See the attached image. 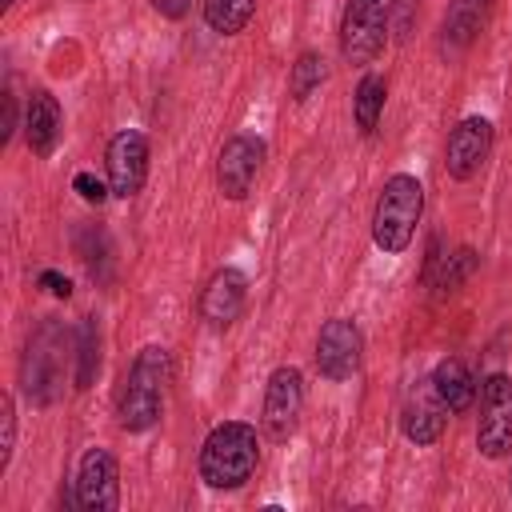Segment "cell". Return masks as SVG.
<instances>
[{"label":"cell","mask_w":512,"mask_h":512,"mask_svg":"<svg viewBox=\"0 0 512 512\" xmlns=\"http://www.w3.org/2000/svg\"><path fill=\"white\" fill-rule=\"evenodd\" d=\"M256 460H260L256 428L244 420H224L200 444V480L208 488H220V492L240 488L252 480Z\"/></svg>","instance_id":"1"},{"label":"cell","mask_w":512,"mask_h":512,"mask_svg":"<svg viewBox=\"0 0 512 512\" xmlns=\"http://www.w3.org/2000/svg\"><path fill=\"white\" fill-rule=\"evenodd\" d=\"M172 384V356L160 344L140 348V356L128 368L124 392H120V428L124 432H148L160 412H164V396Z\"/></svg>","instance_id":"2"},{"label":"cell","mask_w":512,"mask_h":512,"mask_svg":"<svg viewBox=\"0 0 512 512\" xmlns=\"http://www.w3.org/2000/svg\"><path fill=\"white\" fill-rule=\"evenodd\" d=\"M420 212H424L420 180L408 176V172L388 176L380 196H376V212H372V240H376V248L388 252V256L404 252L412 244V236H416Z\"/></svg>","instance_id":"3"},{"label":"cell","mask_w":512,"mask_h":512,"mask_svg":"<svg viewBox=\"0 0 512 512\" xmlns=\"http://www.w3.org/2000/svg\"><path fill=\"white\" fill-rule=\"evenodd\" d=\"M68 328L60 320H44L24 348L20 360V388L32 404H52L64 392V368H68Z\"/></svg>","instance_id":"4"},{"label":"cell","mask_w":512,"mask_h":512,"mask_svg":"<svg viewBox=\"0 0 512 512\" xmlns=\"http://www.w3.org/2000/svg\"><path fill=\"white\" fill-rule=\"evenodd\" d=\"M476 448L488 460H500V456L512 452V380L504 372H492V376L480 380Z\"/></svg>","instance_id":"5"},{"label":"cell","mask_w":512,"mask_h":512,"mask_svg":"<svg viewBox=\"0 0 512 512\" xmlns=\"http://www.w3.org/2000/svg\"><path fill=\"white\" fill-rule=\"evenodd\" d=\"M388 40V8L380 0H348L340 16V52L348 64H372Z\"/></svg>","instance_id":"6"},{"label":"cell","mask_w":512,"mask_h":512,"mask_svg":"<svg viewBox=\"0 0 512 512\" xmlns=\"http://www.w3.org/2000/svg\"><path fill=\"white\" fill-rule=\"evenodd\" d=\"M300 412H304V376H300V368L280 364L268 376L264 412H260V424H264L268 440H288L300 424Z\"/></svg>","instance_id":"7"},{"label":"cell","mask_w":512,"mask_h":512,"mask_svg":"<svg viewBox=\"0 0 512 512\" xmlns=\"http://www.w3.org/2000/svg\"><path fill=\"white\" fill-rule=\"evenodd\" d=\"M264 164V140L252 132H236L224 140L220 156H216V184L228 200H244L260 176Z\"/></svg>","instance_id":"8"},{"label":"cell","mask_w":512,"mask_h":512,"mask_svg":"<svg viewBox=\"0 0 512 512\" xmlns=\"http://www.w3.org/2000/svg\"><path fill=\"white\" fill-rule=\"evenodd\" d=\"M76 508L84 512H112L120 504V468L108 448H88L80 460V472L72 480Z\"/></svg>","instance_id":"9"},{"label":"cell","mask_w":512,"mask_h":512,"mask_svg":"<svg viewBox=\"0 0 512 512\" xmlns=\"http://www.w3.org/2000/svg\"><path fill=\"white\" fill-rule=\"evenodd\" d=\"M360 360H364L360 328L352 320H344V316L328 320L320 328V336H316V368H320V376L324 380H348V376H356Z\"/></svg>","instance_id":"10"},{"label":"cell","mask_w":512,"mask_h":512,"mask_svg":"<svg viewBox=\"0 0 512 512\" xmlns=\"http://www.w3.org/2000/svg\"><path fill=\"white\" fill-rule=\"evenodd\" d=\"M104 160H108V188H112V196L132 200L144 188V176H148V140H144V132H136V128L116 132L108 140Z\"/></svg>","instance_id":"11"},{"label":"cell","mask_w":512,"mask_h":512,"mask_svg":"<svg viewBox=\"0 0 512 512\" xmlns=\"http://www.w3.org/2000/svg\"><path fill=\"white\" fill-rule=\"evenodd\" d=\"M492 152V124L484 116H464L444 144V168L452 180H472Z\"/></svg>","instance_id":"12"},{"label":"cell","mask_w":512,"mask_h":512,"mask_svg":"<svg viewBox=\"0 0 512 512\" xmlns=\"http://www.w3.org/2000/svg\"><path fill=\"white\" fill-rule=\"evenodd\" d=\"M444 420H448V408H444V400L436 396V388H432V376L428 380H416L412 388H408V396H404V408H400V428H404V436L412 440V444H436L440 440V432H444Z\"/></svg>","instance_id":"13"},{"label":"cell","mask_w":512,"mask_h":512,"mask_svg":"<svg viewBox=\"0 0 512 512\" xmlns=\"http://www.w3.org/2000/svg\"><path fill=\"white\" fill-rule=\"evenodd\" d=\"M244 296H248L244 272H236V268L212 272V280H208L204 292H200V316H204V324H208V328H228V324H236L240 312H244Z\"/></svg>","instance_id":"14"},{"label":"cell","mask_w":512,"mask_h":512,"mask_svg":"<svg viewBox=\"0 0 512 512\" xmlns=\"http://www.w3.org/2000/svg\"><path fill=\"white\" fill-rule=\"evenodd\" d=\"M60 124H64V116H60L56 96L44 92V88H36L28 96V104H24V136H28V148L36 156H52V148L60 140Z\"/></svg>","instance_id":"15"},{"label":"cell","mask_w":512,"mask_h":512,"mask_svg":"<svg viewBox=\"0 0 512 512\" xmlns=\"http://www.w3.org/2000/svg\"><path fill=\"white\" fill-rule=\"evenodd\" d=\"M488 8H492V0H452L444 12V36H440L444 52H464L476 40V32L484 28Z\"/></svg>","instance_id":"16"},{"label":"cell","mask_w":512,"mask_h":512,"mask_svg":"<svg viewBox=\"0 0 512 512\" xmlns=\"http://www.w3.org/2000/svg\"><path fill=\"white\" fill-rule=\"evenodd\" d=\"M432 388H436V396L444 400L448 412H464L472 404V396H476V380H472V372H468V364L460 356H444L432 368Z\"/></svg>","instance_id":"17"},{"label":"cell","mask_w":512,"mask_h":512,"mask_svg":"<svg viewBox=\"0 0 512 512\" xmlns=\"http://www.w3.org/2000/svg\"><path fill=\"white\" fill-rule=\"evenodd\" d=\"M384 96H388V84L380 72H368L360 84H356V96H352V112H356V128L368 136L376 132L380 124V112H384Z\"/></svg>","instance_id":"18"},{"label":"cell","mask_w":512,"mask_h":512,"mask_svg":"<svg viewBox=\"0 0 512 512\" xmlns=\"http://www.w3.org/2000/svg\"><path fill=\"white\" fill-rule=\"evenodd\" d=\"M256 0H204V24L220 36H236L248 28Z\"/></svg>","instance_id":"19"},{"label":"cell","mask_w":512,"mask_h":512,"mask_svg":"<svg viewBox=\"0 0 512 512\" xmlns=\"http://www.w3.org/2000/svg\"><path fill=\"white\" fill-rule=\"evenodd\" d=\"M328 80V60L320 56V52H300V60L292 64V100L296 104H304L320 84Z\"/></svg>","instance_id":"20"},{"label":"cell","mask_w":512,"mask_h":512,"mask_svg":"<svg viewBox=\"0 0 512 512\" xmlns=\"http://www.w3.org/2000/svg\"><path fill=\"white\" fill-rule=\"evenodd\" d=\"M100 372V332L96 320H84L76 332V388H88Z\"/></svg>","instance_id":"21"},{"label":"cell","mask_w":512,"mask_h":512,"mask_svg":"<svg viewBox=\"0 0 512 512\" xmlns=\"http://www.w3.org/2000/svg\"><path fill=\"white\" fill-rule=\"evenodd\" d=\"M472 272H476V252H472V248H460V252H452V256H440L436 288H440V292H456Z\"/></svg>","instance_id":"22"},{"label":"cell","mask_w":512,"mask_h":512,"mask_svg":"<svg viewBox=\"0 0 512 512\" xmlns=\"http://www.w3.org/2000/svg\"><path fill=\"white\" fill-rule=\"evenodd\" d=\"M72 188H76L80 200H88V204H104L108 192H112V188H104V180L92 176V172H76V176H72Z\"/></svg>","instance_id":"23"},{"label":"cell","mask_w":512,"mask_h":512,"mask_svg":"<svg viewBox=\"0 0 512 512\" xmlns=\"http://www.w3.org/2000/svg\"><path fill=\"white\" fill-rule=\"evenodd\" d=\"M0 416H4V440H0V472H4L8 460H12V440H16V408H12V396H4Z\"/></svg>","instance_id":"24"},{"label":"cell","mask_w":512,"mask_h":512,"mask_svg":"<svg viewBox=\"0 0 512 512\" xmlns=\"http://www.w3.org/2000/svg\"><path fill=\"white\" fill-rule=\"evenodd\" d=\"M36 284H40L48 296H56V300H68V296H72V280L60 276V272H52V268H44V272L36 276Z\"/></svg>","instance_id":"25"},{"label":"cell","mask_w":512,"mask_h":512,"mask_svg":"<svg viewBox=\"0 0 512 512\" xmlns=\"http://www.w3.org/2000/svg\"><path fill=\"white\" fill-rule=\"evenodd\" d=\"M12 132H16V96L4 92V128H0V144H8Z\"/></svg>","instance_id":"26"},{"label":"cell","mask_w":512,"mask_h":512,"mask_svg":"<svg viewBox=\"0 0 512 512\" xmlns=\"http://www.w3.org/2000/svg\"><path fill=\"white\" fill-rule=\"evenodd\" d=\"M152 4H156L164 16H184V12H188V0H152Z\"/></svg>","instance_id":"27"},{"label":"cell","mask_w":512,"mask_h":512,"mask_svg":"<svg viewBox=\"0 0 512 512\" xmlns=\"http://www.w3.org/2000/svg\"><path fill=\"white\" fill-rule=\"evenodd\" d=\"M408 8H412V0H400V4H396V36H404V28H408V20H412Z\"/></svg>","instance_id":"28"},{"label":"cell","mask_w":512,"mask_h":512,"mask_svg":"<svg viewBox=\"0 0 512 512\" xmlns=\"http://www.w3.org/2000/svg\"><path fill=\"white\" fill-rule=\"evenodd\" d=\"M12 4H16V0H0V8H4V12H8V8H12Z\"/></svg>","instance_id":"29"},{"label":"cell","mask_w":512,"mask_h":512,"mask_svg":"<svg viewBox=\"0 0 512 512\" xmlns=\"http://www.w3.org/2000/svg\"><path fill=\"white\" fill-rule=\"evenodd\" d=\"M508 484H512V480H508Z\"/></svg>","instance_id":"30"}]
</instances>
